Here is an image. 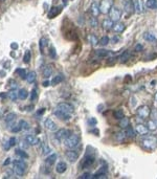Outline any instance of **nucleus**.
Instances as JSON below:
<instances>
[{
	"mask_svg": "<svg viewBox=\"0 0 157 179\" xmlns=\"http://www.w3.org/2000/svg\"><path fill=\"white\" fill-rule=\"evenodd\" d=\"M10 148V142H4V145H3V149H4V150H6V151H7Z\"/></svg>",
	"mask_w": 157,
	"mask_h": 179,
	"instance_id": "obj_54",
	"label": "nucleus"
},
{
	"mask_svg": "<svg viewBox=\"0 0 157 179\" xmlns=\"http://www.w3.org/2000/svg\"><path fill=\"white\" fill-rule=\"evenodd\" d=\"M10 158H7V159H6V160H5V161H4V163H3V166H7V165H8V163H10Z\"/></svg>",
	"mask_w": 157,
	"mask_h": 179,
	"instance_id": "obj_60",
	"label": "nucleus"
},
{
	"mask_svg": "<svg viewBox=\"0 0 157 179\" xmlns=\"http://www.w3.org/2000/svg\"><path fill=\"white\" fill-rule=\"evenodd\" d=\"M8 142H10V147L15 146V145H16V138H15V137H10V140H8Z\"/></svg>",
	"mask_w": 157,
	"mask_h": 179,
	"instance_id": "obj_53",
	"label": "nucleus"
},
{
	"mask_svg": "<svg viewBox=\"0 0 157 179\" xmlns=\"http://www.w3.org/2000/svg\"><path fill=\"white\" fill-rule=\"evenodd\" d=\"M88 40H89V42L91 43V45H93V46H95L96 44H99V39H97L95 35H89Z\"/></svg>",
	"mask_w": 157,
	"mask_h": 179,
	"instance_id": "obj_42",
	"label": "nucleus"
},
{
	"mask_svg": "<svg viewBox=\"0 0 157 179\" xmlns=\"http://www.w3.org/2000/svg\"><path fill=\"white\" fill-rule=\"evenodd\" d=\"M63 1V4H64V5H66L67 3H68V0H62Z\"/></svg>",
	"mask_w": 157,
	"mask_h": 179,
	"instance_id": "obj_62",
	"label": "nucleus"
},
{
	"mask_svg": "<svg viewBox=\"0 0 157 179\" xmlns=\"http://www.w3.org/2000/svg\"><path fill=\"white\" fill-rule=\"evenodd\" d=\"M109 42H110L109 37H107V36H104V37H102L101 39H99V43L101 44L102 46H105V45H107V44L109 43Z\"/></svg>",
	"mask_w": 157,
	"mask_h": 179,
	"instance_id": "obj_45",
	"label": "nucleus"
},
{
	"mask_svg": "<svg viewBox=\"0 0 157 179\" xmlns=\"http://www.w3.org/2000/svg\"><path fill=\"white\" fill-rule=\"evenodd\" d=\"M126 133H125V131H123V132H120V133H117V135H116V140L117 142H124V139L126 138Z\"/></svg>",
	"mask_w": 157,
	"mask_h": 179,
	"instance_id": "obj_46",
	"label": "nucleus"
},
{
	"mask_svg": "<svg viewBox=\"0 0 157 179\" xmlns=\"http://www.w3.org/2000/svg\"><path fill=\"white\" fill-rule=\"evenodd\" d=\"M103 28L105 29V31H110V29L113 28V25H114V22L111 20V19H105V20L103 21Z\"/></svg>",
	"mask_w": 157,
	"mask_h": 179,
	"instance_id": "obj_21",
	"label": "nucleus"
},
{
	"mask_svg": "<svg viewBox=\"0 0 157 179\" xmlns=\"http://www.w3.org/2000/svg\"><path fill=\"white\" fill-rule=\"evenodd\" d=\"M56 159H57V154H50V155H48L47 158L45 159L46 166H48V167L52 166L55 163H56Z\"/></svg>",
	"mask_w": 157,
	"mask_h": 179,
	"instance_id": "obj_27",
	"label": "nucleus"
},
{
	"mask_svg": "<svg viewBox=\"0 0 157 179\" xmlns=\"http://www.w3.org/2000/svg\"><path fill=\"white\" fill-rule=\"evenodd\" d=\"M135 132L139 135H147L149 133V129L147 126H145L144 124H137L135 126Z\"/></svg>",
	"mask_w": 157,
	"mask_h": 179,
	"instance_id": "obj_14",
	"label": "nucleus"
},
{
	"mask_svg": "<svg viewBox=\"0 0 157 179\" xmlns=\"http://www.w3.org/2000/svg\"><path fill=\"white\" fill-rule=\"evenodd\" d=\"M0 1H1V2H3V1H5V0H0Z\"/></svg>",
	"mask_w": 157,
	"mask_h": 179,
	"instance_id": "obj_64",
	"label": "nucleus"
},
{
	"mask_svg": "<svg viewBox=\"0 0 157 179\" xmlns=\"http://www.w3.org/2000/svg\"><path fill=\"white\" fill-rule=\"evenodd\" d=\"M90 25L92 27H96L97 25H99V22H97V20H96V17H92V18H90Z\"/></svg>",
	"mask_w": 157,
	"mask_h": 179,
	"instance_id": "obj_50",
	"label": "nucleus"
},
{
	"mask_svg": "<svg viewBox=\"0 0 157 179\" xmlns=\"http://www.w3.org/2000/svg\"><path fill=\"white\" fill-rule=\"evenodd\" d=\"M113 4H114V0H102L99 4L101 14H109Z\"/></svg>",
	"mask_w": 157,
	"mask_h": 179,
	"instance_id": "obj_4",
	"label": "nucleus"
},
{
	"mask_svg": "<svg viewBox=\"0 0 157 179\" xmlns=\"http://www.w3.org/2000/svg\"><path fill=\"white\" fill-rule=\"evenodd\" d=\"M13 171H14V173L18 176H22L23 174L25 173V170L17 165H13Z\"/></svg>",
	"mask_w": 157,
	"mask_h": 179,
	"instance_id": "obj_29",
	"label": "nucleus"
},
{
	"mask_svg": "<svg viewBox=\"0 0 157 179\" xmlns=\"http://www.w3.org/2000/svg\"><path fill=\"white\" fill-rule=\"evenodd\" d=\"M54 72V68H52V65H47L44 67L43 69V76L44 78H49L50 76Z\"/></svg>",
	"mask_w": 157,
	"mask_h": 179,
	"instance_id": "obj_26",
	"label": "nucleus"
},
{
	"mask_svg": "<svg viewBox=\"0 0 157 179\" xmlns=\"http://www.w3.org/2000/svg\"><path fill=\"white\" fill-rule=\"evenodd\" d=\"M71 134V131H69L68 129H59L57 130L56 134H55V137L59 140V142H64L67 137Z\"/></svg>",
	"mask_w": 157,
	"mask_h": 179,
	"instance_id": "obj_6",
	"label": "nucleus"
},
{
	"mask_svg": "<svg viewBox=\"0 0 157 179\" xmlns=\"http://www.w3.org/2000/svg\"><path fill=\"white\" fill-rule=\"evenodd\" d=\"M123 5L124 8L128 14H131L135 10L134 8V3H133L132 0H123Z\"/></svg>",
	"mask_w": 157,
	"mask_h": 179,
	"instance_id": "obj_13",
	"label": "nucleus"
},
{
	"mask_svg": "<svg viewBox=\"0 0 157 179\" xmlns=\"http://www.w3.org/2000/svg\"><path fill=\"white\" fill-rule=\"evenodd\" d=\"M54 114L59 119H61V121H69V119L71 118V114L70 113H66V112L61 111V110H58V109L55 110Z\"/></svg>",
	"mask_w": 157,
	"mask_h": 179,
	"instance_id": "obj_10",
	"label": "nucleus"
},
{
	"mask_svg": "<svg viewBox=\"0 0 157 179\" xmlns=\"http://www.w3.org/2000/svg\"><path fill=\"white\" fill-rule=\"evenodd\" d=\"M129 125H130V121H129L128 118H123L120 121V127L123 128V129H126L127 127H129Z\"/></svg>",
	"mask_w": 157,
	"mask_h": 179,
	"instance_id": "obj_36",
	"label": "nucleus"
},
{
	"mask_svg": "<svg viewBox=\"0 0 157 179\" xmlns=\"http://www.w3.org/2000/svg\"><path fill=\"white\" fill-rule=\"evenodd\" d=\"M65 157H66V159L69 163H75V161H77L78 159V153L77 151L73 150V149H70V150L66 151Z\"/></svg>",
	"mask_w": 157,
	"mask_h": 179,
	"instance_id": "obj_9",
	"label": "nucleus"
},
{
	"mask_svg": "<svg viewBox=\"0 0 157 179\" xmlns=\"http://www.w3.org/2000/svg\"><path fill=\"white\" fill-rule=\"evenodd\" d=\"M145 4L146 7L151 8V10H156L157 8V0H147Z\"/></svg>",
	"mask_w": 157,
	"mask_h": 179,
	"instance_id": "obj_31",
	"label": "nucleus"
},
{
	"mask_svg": "<svg viewBox=\"0 0 157 179\" xmlns=\"http://www.w3.org/2000/svg\"><path fill=\"white\" fill-rule=\"evenodd\" d=\"M15 72H16V73L18 74L21 79H23V80H26L27 72H26V70H25L24 68H18V69H16V71H15Z\"/></svg>",
	"mask_w": 157,
	"mask_h": 179,
	"instance_id": "obj_33",
	"label": "nucleus"
},
{
	"mask_svg": "<svg viewBox=\"0 0 157 179\" xmlns=\"http://www.w3.org/2000/svg\"><path fill=\"white\" fill-rule=\"evenodd\" d=\"M16 155H18L20 158H23V159H27L28 158V154H27L25 151H23V150H20V149H17L16 150Z\"/></svg>",
	"mask_w": 157,
	"mask_h": 179,
	"instance_id": "obj_40",
	"label": "nucleus"
},
{
	"mask_svg": "<svg viewBox=\"0 0 157 179\" xmlns=\"http://www.w3.org/2000/svg\"><path fill=\"white\" fill-rule=\"evenodd\" d=\"M41 153L43 155H47L50 153V148L46 142H41Z\"/></svg>",
	"mask_w": 157,
	"mask_h": 179,
	"instance_id": "obj_34",
	"label": "nucleus"
},
{
	"mask_svg": "<svg viewBox=\"0 0 157 179\" xmlns=\"http://www.w3.org/2000/svg\"><path fill=\"white\" fill-rule=\"evenodd\" d=\"M6 97H7L12 102H16L17 99H18V92H17V91H15V89H12V90H10L7 92Z\"/></svg>",
	"mask_w": 157,
	"mask_h": 179,
	"instance_id": "obj_28",
	"label": "nucleus"
},
{
	"mask_svg": "<svg viewBox=\"0 0 157 179\" xmlns=\"http://www.w3.org/2000/svg\"><path fill=\"white\" fill-rule=\"evenodd\" d=\"M62 12V6H52L48 12V18H55Z\"/></svg>",
	"mask_w": 157,
	"mask_h": 179,
	"instance_id": "obj_17",
	"label": "nucleus"
},
{
	"mask_svg": "<svg viewBox=\"0 0 157 179\" xmlns=\"http://www.w3.org/2000/svg\"><path fill=\"white\" fill-rule=\"evenodd\" d=\"M113 115H114V118H117V119H122L123 118H124V112H123V110H116V111H114V113H113Z\"/></svg>",
	"mask_w": 157,
	"mask_h": 179,
	"instance_id": "obj_47",
	"label": "nucleus"
},
{
	"mask_svg": "<svg viewBox=\"0 0 157 179\" xmlns=\"http://www.w3.org/2000/svg\"><path fill=\"white\" fill-rule=\"evenodd\" d=\"M25 142L28 144V146H37V145H39L40 142V139L37 137V136L33 135V134H27L26 136H25Z\"/></svg>",
	"mask_w": 157,
	"mask_h": 179,
	"instance_id": "obj_11",
	"label": "nucleus"
},
{
	"mask_svg": "<svg viewBox=\"0 0 157 179\" xmlns=\"http://www.w3.org/2000/svg\"><path fill=\"white\" fill-rule=\"evenodd\" d=\"M63 80H64V76H63V74H61V73L57 74V76H55L54 79H52V85H58V84H60L61 82H63Z\"/></svg>",
	"mask_w": 157,
	"mask_h": 179,
	"instance_id": "obj_35",
	"label": "nucleus"
},
{
	"mask_svg": "<svg viewBox=\"0 0 157 179\" xmlns=\"http://www.w3.org/2000/svg\"><path fill=\"white\" fill-rule=\"evenodd\" d=\"M18 124H19V126H20L22 130H29V129H31V126H29V124L27 123L26 121H24V119H21V121H19Z\"/></svg>",
	"mask_w": 157,
	"mask_h": 179,
	"instance_id": "obj_41",
	"label": "nucleus"
},
{
	"mask_svg": "<svg viewBox=\"0 0 157 179\" xmlns=\"http://www.w3.org/2000/svg\"><path fill=\"white\" fill-rule=\"evenodd\" d=\"M96 119H95L94 118H90L88 119V124H89V126H91V127H94L95 125H96Z\"/></svg>",
	"mask_w": 157,
	"mask_h": 179,
	"instance_id": "obj_51",
	"label": "nucleus"
},
{
	"mask_svg": "<svg viewBox=\"0 0 157 179\" xmlns=\"http://www.w3.org/2000/svg\"><path fill=\"white\" fill-rule=\"evenodd\" d=\"M94 161H95L94 155H89L88 153H87V154L85 155L84 159H83V163H81V167H82V169H87V168H90L91 166L94 163Z\"/></svg>",
	"mask_w": 157,
	"mask_h": 179,
	"instance_id": "obj_7",
	"label": "nucleus"
},
{
	"mask_svg": "<svg viewBox=\"0 0 157 179\" xmlns=\"http://www.w3.org/2000/svg\"><path fill=\"white\" fill-rule=\"evenodd\" d=\"M90 13L92 14L93 17H97L101 14V10H99V5L96 2H92V4L90 5Z\"/></svg>",
	"mask_w": 157,
	"mask_h": 179,
	"instance_id": "obj_20",
	"label": "nucleus"
},
{
	"mask_svg": "<svg viewBox=\"0 0 157 179\" xmlns=\"http://www.w3.org/2000/svg\"><path fill=\"white\" fill-rule=\"evenodd\" d=\"M56 109L61 110V111H64V112H66V113L73 114V106L71 105V104H69V103H66V102H62V103H59L58 105H57Z\"/></svg>",
	"mask_w": 157,
	"mask_h": 179,
	"instance_id": "obj_8",
	"label": "nucleus"
},
{
	"mask_svg": "<svg viewBox=\"0 0 157 179\" xmlns=\"http://www.w3.org/2000/svg\"><path fill=\"white\" fill-rule=\"evenodd\" d=\"M44 111H45V110H44V108H42L41 110H39V111H38V114H43Z\"/></svg>",
	"mask_w": 157,
	"mask_h": 179,
	"instance_id": "obj_61",
	"label": "nucleus"
},
{
	"mask_svg": "<svg viewBox=\"0 0 157 179\" xmlns=\"http://www.w3.org/2000/svg\"><path fill=\"white\" fill-rule=\"evenodd\" d=\"M125 28H126V26H125L124 23H120V22H115L113 25V31H115V33H123V31H125Z\"/></svg>",
	"mask_w": 157,
	"mask_h": 179,
	"instance_id": "obj_24",
	"label": "nucleus"
},
{
	"mask_svg": "<svg viewBox=\"0 0 157 179\" xmlns=\"http://www.w3.org/2000/svg\"><path fill=\"white\" fill-rule=\"evenodd\" d=\"M48 45V40L46 39V38H41V39L39 40V47H40V50H41V54L43 55L44 54V50H45L46 46Z\"/></svg>",
	"mask_w": 157,
	"mask_h": 179,
	"instance_id": "obj_23",
	"label": "nucleus"
},
{
	"mask_svg": "<svg viewBox=\"0 0 157 179\" xmlns=\"http://www.w3.org/2000/svg\"><path fill=\"white\" fill-rule=\"evenodd\" d=\"M38 99V93H37V89L34 88L31 92V102H36Z\"/></svg>",
	"mask_w": 157,
	"mask_h": 179,
	"instance_id": "obj_48",
	"label": "nucleus"
},
{
	"mask_svg": "<svg viewBox=\"0 0 157 179\" xmlns=\"http://www.w3.org/2000/svg\"><path fill=\"white\" fill-rule=\"evenodd\" d=\"M124 131L128 137H135V129H132L131 127H127L126 129H124Z\"/></svg>",
	"mask_w": 157,
	"mask_h": 179,
	"instance_id": "obj_38",
	"label": "nucleus"
},
{
	"mask_svg": "<svg viewBox=\"0 0 157 179\" xmlns=\"http://www.w3.org/2000/svg\"><path fill=\"white\" fill-rule=\"evenodd\" d=\"M109 17L113 22H118L122 18V10L117 6H112V8L109 12Z\"/></svg>",
	"mask_w": 157,
	"mask_h": 179,
	"instance_id": "obj_5",
	"label": "nucleus"
},
{
	"mask_svg": "<svg viewBox=\"0 0 157 179\" xmlns=\"http://www.w3.org/2000/svg\"><path fill=\"white\" fill-rule=\"evenodd\" d=\"M13 165L19 166V167L23 168V169H24L25 171H26V169H27V163H25L24 160H23V158H21V159H16V160H14V161H13Z\"/></svg>",
	"mask_w": 157,
	"mask_h": 179,
	"instance_id": "obj_32",
	"label": "nucleus"
},
{
	"mask_svg": "<svg viewBox=\"0 0 157 179\" xmlns=\"http://www.w3.org/2000/svg\"><path fill=\"white\" fill-rule=\"evenodd\" d=\"M136 115L138 118L141 119H146L148 118L150 115H151V108L148 105H143L141 107L137 108L136 110Z\"/></svg>",
	"mask_w": 157,
	"mask_h": 179,
	"instance_id": "obj_3",
	"label": "nucleus"
},
{
	"mask_svg": "<svg viewBox=\"0 0 157 179\" xmlns=\"http://www.w3.org/2000/svg\"><path fill=\"white\" fill-rule=\"evenodd\" d=\"M144 39L148 42H151V43H156L157 42V38L151 33H145L144 34Z\"/></svg>",
	"mask_w": 157,
	"mask_h": 179,
	"instance_id": "obj_25",
	"label": "nucleus"
},
{
	"mask_svg": "<svg viewBox=\"0 0 157 179\" xmlns=\"http://www.w3.org/2000/svg\"><path fill=\"white\" fill-rule=\"evenodd\" d=\"M129 58H130V54H129V52H125L124 54L120 57V63H125V62L128 61Z\"/></svg>",
	"mask_w": 157,
	"mask_h": 179,
	"instance_id": "obj_44",
	"label": "nucleus"
},
{
	"mask_svg": "<svg viewBox=\"0 0 157 179\" xmlns=\"http://www.w3.org/2000/svg\"><path fill=\"white\" fill-rule=\"evenodd\" d=\"M36 79H37V76H36L35 71H31V72H28V73H27L26 81L28 83H34L36 81Z\"/></svg>",
	"mask_w": 157,
	"mask_h": 179,
	"instance_id": "obj_39",
	"label": "nucleus"
},
{
	"mask_svg": "<svg viewBox=\"0 0 157 179\" xmlns=\"http://www.w3.org/2000/svg\"><path fill=\"white\" fill-rule=\"evenodd\" d=\"M145 7H146V4L145 2H144V0H136V1H135L134 8L137 14H143V13H145L146 10Z\"/></svg>",
	"mask_w": 157,
	"mask_h": 179,
	"instance_id": "obj_12",
	"label": "nucleus"
},
{
	"mask_svg": "<svg viewBox=\"0 0 157 179\" xmlns=\"http://www.w3.org/2000/svg\"><path fill=\"white\" fill-rule=\"evenodd\" d=\"M67 170V165L65 161H59L57 163V167H56V172L59 174H63L65 173V171Z\"/></svg>",
	"mask_w": 157,
	"mask_h": 179,
	"instance_id": "obj_19",
	"label": "nucleus"
},
{
	"mask_svg": "<svg viewBox=\"0 0 157 179\" xmlns=\"http://www.w3.org/2000/svg\"><path fill=\"white\" fill-rule=\"evenodd\" d=\"M44 126L48 131H56L57 130V124L52 118H46L44 121Z\"/></svg>",
	"mask_w": 157,
	"mask_h": 179,
	"instance_id": "obj_16",
	"label": "nucleus"
},
{
	"mask_svg": "<svg viewBox=\"0 0 157 179\" xmlns=\"http://www.w3.org/2000/svg\"><path fill=\"white\" fill-rule=\"evenodd\" d=\"M118 40H120V37H117V36H116V37H113L112 38V43H117V41Z\"/></svg>",
	"mask_w": 157,
	"mask_h": 179,
	"instance_id": "obj_56",
	"label": "nucleus"
},
{
	"mask_svg": "<svg viewBox=\"0 0 157 179\" xmlns=\"http://www.w3.org/2000/svg\"><path fill=\"white\" fill-rule=\"evenodd\" d=\"M147 127L149 129V131H156L157 130V124L154 119H150L147 123Z\"/></svg>",
	"mask_w": 157,
	"mask_h": 179,
	"instance_id": "obj_30",
	"label": "nucleus"
},
{
	"mask_svg": "<svg viewBox=\"0 0 157 179\" xmlns=\"http://www.w3.org/2000/svg\"><path fill=\"white\" fill-rule=\"evenodd\" d=\"M80 178H82V179H89V178H92V175H91L90 173H84V174H82V175L80 176Z\"/></svg>",
	"mask_w": 157,
	"mask_h": 179,
	"instance_id": "obj_52",
	"label": "nucleus"
},
{
	"mask_svg": "<svg viewBox=\"0 0 157 179\" xmlns=\"http://www.w3.org/2000/svg\"><path fill=\"white\" fill-rule=\"evenodd\" d=\"M27 95H28V92H27V90L25 88H22L18 91V99L25 100L27 97Z\"/></svg>",
	"mask_w": 157,
	"mask_h": 179,
	"instance_id": "obj_37",
	"label": "nucleus"
},
{
	"mask_svg": "<svg viewBox=\"0 0 157 179\" xmlns=\"http://www.w3.org/2000/svg\"><path fill=\"white\" fill-rule=\"evenodd\" d=\"M10 48H12V49H17V48H18V44H17V43H12V44H10Z\"/></svg>",
	"mask_w": 157,
	"mask_h": 179,
	"instance_id": "obj_57",
	"label": "nucleus"
},
{
	"mask_svg": "<svg viewBox=\"0 0 157 179\" xmlns=\"http://www.w3.org/2000/svg\"><path fill=\"white\" fill-rule=\"evenodd\" d=\"M141 49H143V45H141V44H137V45L135 46V52H141Z\"/></svg>",
	"mask_w": 157,
	"mask_h": 179,
	"instance_id": "obj_55",
	"label": "nucleus"
},
{
	"mask_svg": "<svg viewBox=\"0 0 157 179\" xmlns=\"http://www.w3.org/2000/svg\"><path fill=\"white\" fill-rule=\"evenodd\" d=\"M4 121H5V124L7 125V128L12 129V127L14 126V124H15V121H16V114L13 113V112H10V113L6 114V116H5V118H4Z\"/></svg>",
	"mask_w": 157,
	"mask_h": 179,
	"instance_id": "obj_15",
	"label": "nucleus"
},
{
	"mask_svg": "<svg viewBox=\"0 0 157 179\" xmlns=\"http://www.w3.org/2000/svg\"><path fill=\"white\" fill-rule=\"evenodd\" d=\"M154 100H155V101L157 102V92L155 93V94H154Z\"/></svg>",
	"mask_w": 157,
	"mask_h": 179,
	"instance_id": "obj_63",
	"label": "nucleus"
},
{
	"mask_svg": "<svg viewBox=\"0 0 157 179\" xmlns=\"http://www.w3.org/2000/svg\"><path fill=\"white\" fill-rule=\"evenodd\" d=\"M141 145L148 150H155L157 148V137L155 136H147L141 139Z\"/></svg>",
	"mask_w": 157,
	"mask_h": 179,
	"instance_id": "obj_1",
	"label": "nucleus"
},
{
	"mask_svg": "<svg viewBox=\"0 0 157 179\" xmlns=\"http://www.w3.org/2000/svg\"><path fill=\"white\" fill-rule=\"evenodd\" d=\"M50 84H52V82H49V81H44L42 85H43L44 87H47V86H49Z\"/></svg>",
	"mask_w": 157,
	"mask_h": 179,
	"instance_id": "obj_58",
	"label": "nucleus"
},
{
	"mask_svg": "<svg viewBox=\"0 0 157 179\" xmlns=\"http://www.w3.org/2000/svg\"><path fill=\"white\" fill-rule=\"evenodd\" d=\"M95 55L99 57H109V56H112L113 52L107 49H96L95 50Z\"/></svg>",
	"mask_w": 157,
	"mask_h": 179,
	"instance_id": "obj_22",
	"label": "nucleus"
},
{
	"mask_svg": "<svg viewBox=\"0 0 157 179\" xmlns=\"http://www.w3.org/2000/svg\"><path fill=\"white\" fill-rule=\"evenodd\" d=\"M10 83H12V85H10V87H12V89L17 88V83H16V82H14V81H10Z\"/></svg>",
	"mask_w": 157,
	"mask_h": 179,
	"instance_id": "obj_59",
	"label": "nucleus"
},
{
	"mask_svg": "<svg viewBox=\"0 0 157 179\" xmlns=\"http://www.w3.org/2000/svg\"><path fill=\"white\" fill-rule=\"evenodd\" d=\"M93 179H101V178H107V167H103V169H101L99 172L92 175Z\"/></svg>",
	"mask_w": 157,
	"mask_h": 179,
	"instance_id": "obj_18",
	"label": "nucleus"
},
{
	"mask_svg": "<svg viewBox=\"0 0 157 179\" xmlns=\"http://www.w3.org/2000/svg\"><path fill=\"white\" fill-rule=\"evenodd\" d=\"M80 142H81L80 136L77 135V134H73V133H71L70 135H69L68 137H67L66 139L64 140V144H65V146H66L67 148L75 149L76 147L78 146Z\"/></svg>",
	"mask_w": 157,
	"mask_h": 179,
	"instance_id": "obj_2",
	"label": "nucleus"
},
{
	"mask_svg": "<svg viewBox=\"0 0 157 179\" xmlns=\"http://www.w3.org/2000/svg\"><path fill=\"white\" fill-rule=\"evenodd\" d=\"M49 57L52 59H56L57 58V52H56V49H55V47H50L49 49Z\"/></svg>",
	"mask_w": 157,
	"mask_h": 179,
	"instance_id": "obj_49",
	"label": "nucleus"
},
{
	"mask_svg": "<svg viewBox=\"0 0 157 179\" xmlns=\"http://www.w3.org/2000/svg\"><path fill=\"white\" fill-rule=\"evenodd\" d=\"M31 50H26L24 54V57H23V62H24L25 64H28L29 62H31Z\"/></svg>",
	"mask_w": 157,
	"mask_h": 179,
	"instance_id": "obj_43",
	"label": "nucleus"
}]
</instances>
